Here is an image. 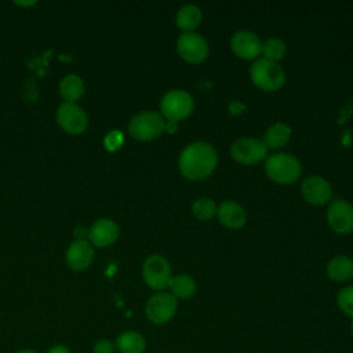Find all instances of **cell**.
Listing matches in <instances>:
<instances>
[{"mask_svg": "<svg viewBox=\"0 0 353 353\" xmlns=\"http://www.w3.org/2000/svg\"><path fill=\"white\" fill-rule=\"evenodd\" d=\"M218 164L216 150L207 142L189 143L179 154L178 167L181 174L190 181L208 178Z\"/></svg>", "mask_w": 353, "mask_h": 353, "instance_id": "1", "label": "cell"}, {"mask_svg": "<svg viewBox=\"0 0 353 353\" xmlns=\"http://www.w3.org/2000/svg\"><path fill=\"white\" fill-rule=\"evenodd\" d=\"M265 172L272 181L288 185L299 179L302 165L299 160L290 153H274L266 157Z\"/></svg>", "mask_w": 353, "mask_h": 353, "instance_id": "2", "label": "cell"}, {"mask_svg": "<svg viewBox=\"0 0 353 353\" xmlns=\"http://www.w3.org/2000/svg\"><path fill=\"white\" fill-rule=\"evenodd\" d=\"M250 77L252 83L263 91H277L285 83V73L277 62H270L265 58L256 59L251 69Z\"/></svg>", "mask_w": 353, "mask_h": 353, "instance_id": "3", "label": "cell"}, {"mask_svg": "<svg viewBox=\"0 0 353 353\" xmlns=\"http://www.w3.org/2000/svg\"><path fill=\"white\" fill-rule=\"evenodd\" d=\"M193 109V98L189 92L183 90H170L160 99L161 116L165 117L167 121L178 123L181 120H185L192 114Z\"/></svg>", "mask_w": 353, "mask_h": 353, "instance_id": "4", "label": "cell"}, {"mask_svg": "<svg viewBox=\"0 0 353 353\" xmlns=\"http://www.w3.org/2000/svg\"><path fill=\"white\" fill-rule=\"evenodd\" d=\"M165 131L164 117L152 110H145L135 114L128 124V132L138 141H152Z\"/></svg>", "mask_w": 353, "mask_h": 353, "instance_id": "5", "label": "cell"}, {"mask_svg": "<svg viewBox=\"0 0 353 353\" xmlns=\"http://www.w3.org/2000/svg\"><path fill=\"white\" fill-rule=\"evenodd\" d=\"M142 276L149 288L161 291L168 288V284L172 279V270L164 256L153 254L145 259L142 265Z\"/></svg>", "mask_w": 353, "mask_h": 353, "instance_id": "6", "label": "cell"}, {"mask_svg": "<svg viewBox=\"0 0 353 353\" xmlns=\"http://www.w3.org/2000/svg\"><path fill=\"white\" fill-rule=\"evenodd\" d=\"M178 299L170 292L160 291L152 295L145 306V313L149 321L153 324H165L168 323L176 313Z\"/></svg>", "mask_w": 353, "mask_h": 353, "instance_id": "7", "label": "cell"}, {"mask_svg": "<svg viewBox=\"0 0 353 353\" xmlns=\"http://www.w3.org/2000/svg\"><path fill=\"white\" fill-rule=\"evenodd\" d=\"M179 57L189 63L203 62L210 52L207 40L196 32H182L176 40Z\"/></svg>", "mask_w": 353, "mask_h": 353, "instance_id": "8", "label": "cell"}, {"mask_svg": "<svg viewBox=\"0 0 353 353\" xmlns=\"http://www.w3.org/2000/svg\"><path fill=\"white\" fill-rule=\"evenodd\" d=\"M268 148L263 141L255 138H240L230 146V154L234 161L244 165H254L268 157Z\"/></svg>", "mask_w": 353, "mask_h": 353, "instance_id": "9", "label": "cell"}, {"mask_svg": "<svg viewBox=\"0 0 353 353\" xmlns=\"http://www.w3.org/2000/svg\"><path fill=\"white\" fill-rule=\"evenodd\" d=\"M57 121L59 127L70 135H79L84 132L88 125V117L83 108H80L77 103L69 102L59 105L57 110Z\"/></svg>", "mask_w": 353, "mask_h": 353, "instance_id": "10", "label": "cell"}, {"mask_svg": "<svg viewBox=\"0 0 353 353\" xmlns=\"http://www.w3.org/2000/svg\"><path fill=\"white\" fill-rule=\"evenodd\" d=\"M327 221L334 232L339 234L350 233L353 230V205L341 199L331 201L327 210Z\"/></svg>", "mask_w": 353, "mask_h": 353, "instance_id": "11", "label": "cell"}, {"mask_svg": "<svg viewBox=\"0 0 353 353\" xmlns=\"http://www.w3.org/2000/svg\"><path fill=\"white\" fill-rule=\"evenodd\" d=\"M303 199L313 205H324L332 197L331 185L320 175H309L301 185Z\"/></svg>", "mask_w": 353, "mask_h": 353, "instance_id": "12", "label": "cell"}, {"mask_svg": "<svg viewBox=\"0 0 353 353\" xmlns=\"http://www.w3.org/2000/svg\"><path fill=\"white\" fill-rule=\"evenodd\" d=\"M230 48L241 59H255L261 55L262 41L251 30H237L230 39Z\"/></svg>", "mask_w": 353, "mask_h": 353, "instance_id": "13", "label": "cell"}, {"mask_svg": "<svg viewBox=\"0 0 353 353\" xmlns=\"http://www.w3.org/2000/svg\"><path fill=\"white\" fill-rule=\"evenodd\" d=\"M87 234L91 245L105 248L112 245L117 240L119 226L113 219L101 218L91 225Z\"/></svg>", "mask_w": 353, "mask_h": 353, "instance_id": "14", "label": "cell"}, {"mask_svg": "<svg viewBox=\"0 0 353 353\" xmlns=\"http://www.w3.org/2000/svg\"><path fill=\"white\" fill-rule=\"evenodd\" d=\"M94 258V248L91 243L84 239L74 240L68 251H66V263L73 270H84L87 269Z\"/></svg>", "mask_w": 353, "mask_h": 353, "instance_id": "15", "label": "cell"}, {"mask_svg": "<svg viewBox=\"0 0 353 353\" xmlns=\"http://www.w3.org/2000/svg\"><path fill=\"white\" fill-rule=\"evenodd\" d=\"M216 216L219 222L229 229H240L247 222L245 210L234 201H223L216 208Z\"/></svg>", "mask_w": 353, "mask_h": 353, "instance_id": "16", "label": "cell"}, {"mask_svg": "<svg viewBox=\"0 0 353 353\" xmlns=\"http://www.w3.org/2000/svg\"><path fill=\"white\" fill-rule=\"evenodd\" d=\"M201 10L194 4L182 6L175 17L176 26L182 32H193L201 22Z\"/></svg>", "mask_w": 353, "mask_h": 353, "instance_id": "17", "label": "cell"}, {"mask_svg": "<svg viewBox=\"0 0 353 353\" xmlns=\"http://www.w3.org/2000/svg\"><path fill=\"white\" fill-rule=\"evenodd\" d=\"M59 94L65 102L76 103L84 94V83L77 74H66L59 83Z\"/></svg>", "mask_w": 353, "mask_h": 353, "instance_id": "18", "label": "cell"}, {"mask_svg": "<svg viewBox=\"0 0 353 353\" xmlns=\"http://www.w3.org/2000/svg\"><path fill=\"white\" fill-rule=\"evenodd\" d=\"M327 276L335 281H346L353 277V261L345 255L332 258L327 265Z\"/></svg>", "mask_w": 353, "mask_h": 353, "instance_id": "19", "label": "cell"}, {"mask_svg": "<svg viewBox=\"0 0 353 353\" xmlns=\"http://www.w3.org/2000/svg\"><path fill=\"white\" fill-rule=\"evenodd\" d=\"M114 346L120 353H143L146 342L142 334L137 331H125L117 336Z\"/></svg>", "mask_w": 353, "mask_h": 353, "instance_id": "20", "label": "cell"}, {"mask_svg": "<svg viewBox=\"0 0 353 353\" xmlns=\"http://www.w3.org/2000/svg\"><path fill=\"white\" fill-rule=\"evenodd\" d=\"M291 138V128L290 125L284 123H274L270 127H268L265 137H263V143L266 145L268 149H279L283 148Z\"/></svg>", "mask_w": 353, "mask_h": 353, "instance_id": "21", "label": "cell"}, {"mask_svg": "<svg viewBox=\"0 0 353 353\" xmlns=\"http://www.w3.org/2000/svg\"><path fill=\"white\" fill-rule=\"evenodd\" d=\"M168 288L171 291L170 294L174 295L176 299H189L196 294L197 285L193 277H190L189 274H176L172 276Z\"/></svg>", "mask_w": 353, "mask_h": 353, "instance_id": "22", "label": "cell"}, {"mask_svg": "<svg viewBox=\"0 0 353 353\" xmlns=\"http://www.w3.org/2000/svg\"><path fill=\"white\" fill-rule=\"evenodd\" d=\"M261 54L263 55L265 59H268L270 62H277L285 54V44L281 39L270 37L265 43H262Z\"/></svg>", "mask_w": 353, "mask_h": 353, "instance_id": "23", "label": "cell"}, {"mask_svg": "<svg viewBox=\"0 0 353 353\" xmlns=\"http://www.w3.org/2000/svg\"><path fill=\"white\" fill-rule=\"evenodd\" d=\"M216 205L215 203L208 197H199L192 204V212L193 215L200 221H208L216 214Z\"/></svg>", "mask_w": 353, "mask_h": 353, "instance_id": "24", "label": "cell"}, {"mask_svg": "<svg viewBox=\"0 0 353 353\" xmlns=\"http://www.w3.org/2000/svg\"><path fill=\"white\" fill-rule=\"evenodd\" d=\"M336 305L346 316L353 317V285L339 290L336 295Z\"/></svg>", "mask_w": 353, "mask_h": 353, "instance_id": "25", "label": "cell"}, {"mask_svg": "<svg viewBox=\"0 0 353 353\" xmlns=\"http://www.w3.org/2000/svg\"><path fill=\"white\" fill-rule=\"evenodd\" d=\"M121 143H123V134L120 131H117V130L110 131L106 135V138H105V145H106V148L109 150L119 149L121 146Z\"/></svg>", "mask_w": 353, "mask_h": 353, "instance_id": "26", "label": "cell"}, {"mask_svg": "<svg viewBox=\"0 0 353 353\" xmlns=\"http://www.w3.org/2000/svg\"><path fill=\"white\" fill-rule=\"evenodd\" d=\"M114 349V343L108 339H101L94 345V353H113Z\"/></svg>", "mask_w": 353, "mask_h": 353, "instance_id": "27", "label": "cell"}, {"mask_svg": "<svg viewBox=\"0 0 353 353\" xmlns=\"http://www.w3.org/2000/svg\"><path fill=\"white\" fill-rule=\"evenodd\" d=\"M245 103L240 102V101H230L229 105H228V109H229V113L232 116H237V114H241L244 110H245Z\"/></svg>", "mask_w": 353, "mask_h": 353, "instance_id": "28", "label": "cell"}, {"mask_svg": "<svg viewBox=\"0 0 353 353\" xmlns=\"http://www.w3.org/2000/svg\"><path fill=\"white\" fill-rule=\"evenodd\" d=\"M47 353H70L69 349L66 346H62V345H55L52 346Z\"/></svg>", "mask_w": 353, "mask_h": 353, "instance_id": "29", "label": "cell"}, {"mask_svg": "<svg viewBox=\"0 0 353 353\" xmlns=\"http://www.w3.org/2000/svg\"><path fill=\"white\" fill-rule=\"evenodd\" d=\"M178 130V124L172 123V121H165V131H168L170 134H174Z\"/></svg>", "mask_w": 353, "mask_h": 353, "instance_id": "30", "label": "cell"}, {"mask_svg": "<svg viewBox=\"0 0 353 353\" xmlns=\"http://www.w3.org/2000/svg\"><path fill=\"white\" fill-rule=\"evenodd\" d=\"M15 4H18V6H22V7H29V6H34L36 4V1H17Z\"/></svg>", "mask_w": 353, "mask_h": 353, "instance_id": "31", "label": "cell"}, {"mask_svg": "<svg viewBox=\"0 0 353 353\" xmlns=\"http://www.w3.org/2000/svg\"><path fill=\"white\" fill-rule=\"evenodd\" d=\"M18 353H36V352H33V350H21Z\"/></svg>", "mask_w": 353, "mask_h": 353, "instance_id": "32", "label": "cell"}, {"mask_svg": "<svg viewBox=\"0 0 353 353\" xmlns=\"http://www.w3.org/2000/svg\"><path fill=\"white\" fill-rule=\"evenodd\" d=\"M350 330H352V335H353V321H352V327H350Z\"/></svg>", "mask_w": 353, "mask_h": 353, "instance_id": "33", "label": "cell"}]
</instances>
